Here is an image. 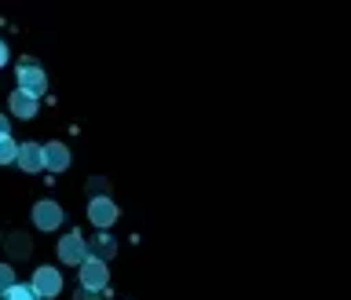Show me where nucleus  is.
Listing matches in <instances>:
<instances>
[{
    "label": "nucleus",
    "mask_w": 351,
    "mask_h": 300,
    "mask_svg": "<svg viewBox=\"0 0 351 300\" xmlns=\"http://www.w3.org/2000/svg\"><path fill=\"white\" fill-rule=\"evenodd\" d=\"M66 165H70V150H66L62 143H48V147H44V169L62 172Z\"/></svg>",
    "instance_id": "0eeeda50"
},
{
    "label": "nucleus",
    "mask_w": 351,
    "mask_h": 300,
    "mask_svg": "<svg viewBox=\"0 0 351 300\" xmlns=\"http://www.w3.org/2000/svg\"><path fill=\"white\" fill-rule=\"evenodd\" d=\"M106 279H110V275H106V264H103V260H92V257H88V260L81 264V286H84V290L99 293V290L106 286Z\"/></svg>",
    "instance_id": "f03ea898"
},
{
    "label": "nucleus",
    "mask_w": 351,
    "mask_h": 300,
    "mask_svg": "<svg viewBox=\"0 0 351 300\" xmlns=\"http://www.w3.org/2000/svg\"><path fill=\"white\" fill-rule=\"evenodd\" d=\"M95 249H99V253H103V257H106V253L114 249V242H110V238H99V242H95Z\"/></svg>",
    "instance_id": "ddd939ff"
},
{
    "label": "nucleus",
    "mask_w": 351,
    "mask_h": 300,
    "mask_svg": "<svg viewBox=\"0 0 351 300\" xmlns=\"http://www.w3.org/2000/svg\"><path fill=\"white\" fill-rule=\"evenodd\" d=\"M77 300H99V293H92V290H84V293H77Z\"/></svg>",
    "instance_id": "4468645a"
},
{
    "label": "nucleus",
    "mask_w": 351,
    "mask_h": 300,
    "mask_svg": "<svg viewBox=\"0 0 351 300\" xmlns=\"http://www.w3.org/2000/svg\"><path fill=\"white\" fill-rule=\"evenodd\" d=\"M59 260H66V264H84V260H88L84 238H81V235H66V238L59 242Z\"/></svg>",
    "instance_id": "20e7f679"
},
{
    "label": "nucleus",
    "mask_w": 351,
    "mask_h": 300,
    "mask_svg": "<svg viewBox=\"0 0 351 300\" xmlns=\"http://www.w3.org/2000/svg\"><path fill=\"white\" fill-rule=\"evenodd\" d=\"M4 62H8V48L0 44V66H4Z\"/></svg>",
    "instance_id": "dca6fc26"
},
{
    "label": "nucleus",
    "mask_w": 351,
    "mask_h": 300,
    "mask_svg": "<svg viewBox=\"0 0 351 300\" xmlns=\"http://www.w3.org/2000/svg\"><path fill=\"white\" fill-rule=\"evenodd\" d=\"M59 290H62V279L55 268H40L33 275V293L37 297H59Z\"/></svg>",
    "instance_id": "7ed1b4c3"
},
{
    "label": "nucleus",
    "mask_w": 351,
    "mask_h": 300,
    "mask_svg": "<svg viewBox=\"0 0 351 300\" xmlns=\"http://www.w3.org/2000/svg\"><path fill=\"white\" fill-rule=\"evenodd\" d=\"M4 300H40V297L33 293V286H19V282H15V286L4 293Z\"/></svg>",
    "instance_id": "9d476101"
},
{
    "label": "nucleus",
    "mask_w": 351,
    "mask_h": 300,
    "mask_svg": "<svg viewBox=\"0 0 351 300\" xmlns=\"http://www.w3.org/2000/svg\"><path fill=\"white\" fill-rule=\"evenodd\" d=\"M44 88H48V77H44L40 66L22 62V66H19V92L29 95V99H37V95H44Z\"/></svg>",
    "instance_id": "f257e3e1"
},
{
    "label": "nucleus",
    "mask_w": 351,
    "mask_h": 300,
    "mask_svg": "<svg viewBox=\"0 0 351 300\" xmlns=\"http://www.w3.org/2000/svg\"><path fill=\"white\" fill-rule=\"evenodd\" d=\"M11 286H15V275H11V268L8 264H0V297H4Z\"/></svg>",
    "instance_id": "f8f14e48"
},
{
    "label": "nucleus",
    "mask_w": 351,
    "mask_h": 300,
    "mask_svg": "<svg viewBox=\"0 0 351 300\" xmlns=\"http://www.w3.org/2000/svg\"><path fill=\"white\" fill-rule=\"evenodd\" d=\"M88 216H92V224L95 227H110L117 220V205L114 202H106V198H99V202L88 205Z\"/></svg>",
    "instance_id": "423d86ee"
},
{
    "label": "nucleus",
    "mask_w": 351,
    "mask_h": 300,
    "mask_svg": "<svg viewBox=\"0 0 351 300\" xmlns=\"http://www.w3.org/2000/svg\"><path fill=\"white\" fill-rule=\"evenodd\" d=\"M11 114H15V117H33V114H37V99H29V95H22V92H15V95H11Z\"/></svg>",
    "instance_id": "1a4fd4ad"
},
{
    "label": "nucleus",
    "mask_w": 351,
    "mask_h": 300,
    "mask_svg": "<svg viewBox=\"0 0 351 300\" xmlns=\"http://www.w3.org/2000/svg\"><path fill=\"white\" fill-rule=\"evenodd\" d=\"M15 161L26 172H40L44 169V147H37V143H22V147L15 150Z\"/></svg>",
    "instance_id": "39448f33"
},
{
    "label": "nucleus",
    "mask_w": 351,
    "mask_h": 300,
    "mask_svg": "<svg viewBox=\"0 0 351 300\" xmlns=\"http://www.w3.org/2000/svg\"><path fill=\"white\" fill-rule=\"evenodd\" d=\"M15 143H11V136H0V165H8V161H15Z\"/></svg>",
    "instance_id": "9b49d317"
},
{
    "label": "nucleus",
    "mask_w": 351,
    "mask_h": 300,
    "mask_svg": "<svg viewBox=\"0 0 351 300\" xmlns=\"http://www.w3.org/2000/svg\"><path fill=\"white\" fill-rule=\"evenodd\" d=\"M0 136H8V117H0Z\"/></svg>",
    "instance_id": "2eb2a0df"
},
{
    "label": "nucleus",
    "mask_w": 351,
    "mask_h": 300,
    "mask_svg": "<svg viewBox=\"0 0 351 300\" xmlns=\"http://www.w3.org/2000/svg\"><path fill=\"white\" fill-rule=\"evenodd\" d=\"M33 220H37L40 231H55V227H59V220H62V213H59V205H55V202H40L37 213H33Z\"/></svg>",
    "instance_id": "6e6552de"
}]
</instances>
